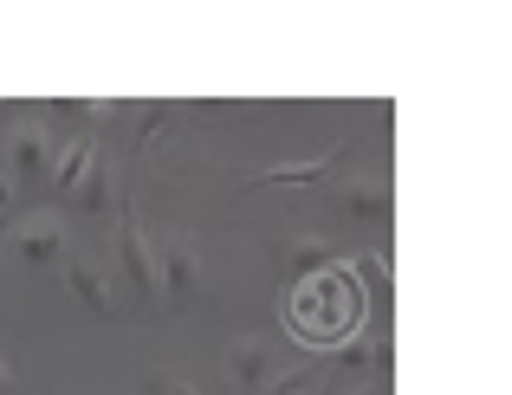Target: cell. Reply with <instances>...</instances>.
<instances>
[{
  "mask_svg": "<svg viewBox=\"0 0 512 395\" xmlns=\"http://www.w3.org/2000/svg\"><path fill=\"white\" fill-rule=\"evenodd\" d=\"M292 324H299V337H331L338 324H357V292H350V279L338 266L299 279V292H292Z\"/></svg>",
  "mask_w": 512,
  "mask_h": 395,
  "instance_id": "cell-1",
  "label": "cell"
},
{
  "mask_svg": "<svg viewBox=\"0 0 512 395\" xmlns=\"http://www.w3.org/2000/svg\"><path fill=\"white\" fill-rule=\"evenodd\" d=\"M52 136H46V124H39V117H20V124L7 130V182H13V195H20V188H46V169H52Z\"/></svg>",
  "mask_w": 512,
  "mask_h": 395,
  "instance_id": "cell-2",
  "label": "cell"
},
{
  "mask_svg": "<svg viewBox=\"0 0 512 395\" xmlns=\"http://www.w3.org/2000/svg\"><path fill=\"white\" fill-rule=\"evenodd\" d=\"M117 272H124L130 298H137V305L150 311V305H156V253H150V234H143L137 208L117 214Z\"/></svg>",
  "mask_w": 512,
  "mask_h": 395,
  "instance_id": "cell-3",
  "label": "cell"
},
{
  "mask_svg": "<svg viewBox=\"0 0 512 395\" xmlns=\"http://www.w3.org/2000/svg\"><path fill=\"white\" fill-rule=\"evenodd\" d=\"M156 253V298H169V305H188V298H201V247L188 234H169Z\"/></svg>",
  "mask_w": 512,
  "mask_h": 395,
  "instance_id": "cell-4",
  "label": "cell"
},
{
  "mask_svg": "<svg viewBox=\"0 0 512 395\" xmlns=\"http://www.w3.org/2000/svg\"><path fill=\"white\" fill-rule=\"evenodd\" d=\"M7 247L26 266H52V260H65V221L59 214H13Z\"/></svg>",
  "mask_w": 512,
  "mask_h": 395,
  "instance_id": "cell-5",
  "label": "cell"
},
{
  "mask_svg": "<svg viewBox=\"0 0 512 395\" xmlns=\"http://www.w3.org/2000/svg\"><path fill=\"white\" fill-rule=\"evenodd\" d=\"M227 383L247 389V395H266V389L279 383L273 344H266V337H234V344H227Z\"/></svg>",
  "mask_w": 512,
  "mask_h": 395,
  "instance_id": "cell-6",
  "label": "cell"
},
{
  "mask_svg": "<svg viewBox=\"0 0 512 395\" xmlns=\"http://www.w3.org/2000/svg\"><path fill=\"white\" fill-rule=\"evenodd\" d=\"M338 208L350 214V221L376 227V221H389L396 195H389V182H383V175H357V182H344V188H338Z\"/></svg>",
  "mask_w": 512,
  "mask_h": 395,
  "instance_id": "cell-7",
  "label": "cell"
},
{
  "mask_svg": "<svg viewBox=\"0 0 512 395\" xmlns=\"http://www.w3.org/2000/svg\"><path fill=\"white\" fill-rule=\"evenodd\" d=\"M65 201H72L78 214H91V221L117 208V175H111V156H104V149H98V156H91V169L78 175V188H72V195H65Z\"/></svg>",
  "mask_w": 512,
  "mask_h": 395,
  "instance_id": "cell-8",
  "label": "cell"
},
{
  "mask_svg": "<svg viewBox=\"0 0 512 395\" xmlns=\"http://www.w3.org/2000/svg\"><path fill=\"white\" fill-rule=\"evenodd\" d=\"M331 169H338V149H325V156H305V162H273V169L247 175V188H312V182H325Z\"/></svg>",
  "mask_w": 512,
  "mask_h": 395,
  "instance_id": "cell-9",
  "label": "cell"
},
{
  "mask_svg": "<svg viewBox=\"0 0 512 395\" xmlns=\"http://www.w3.org/2000/svg\"><path fill=\"white\" fill-rule=\"evenodd\" d=\"M65 285H72V298L91 311V318H117V292L91 260H65Z\"/></svg>",
  "mask_w": 512,
  "mask_h": 395,
  "instance_id": "cell-10",
  "label": "cell"
},
{
  "mask_svg": "<svg viewBox=\"0 0 512 395\" xmlns=\"http://www.w3.org/2000/svg\"><path fill=\"white\" fill-rule=\"evenodd\" d=\"M91 156H98V143H91V136H72V143H59V149H52V169H46V188H52V195H72L78 175L91 169Z\"/></svg>",
  "mask_w": 512,
  "mask_h": 395,
  "instance_id": "cell-11",
  "label": "cell"
},
{
  "mask_svg": "<svg viewBox=\"0 0 512 395\" xmlns=\"http://www.w3.org/2000/svg\"><path fill=\"white\" fill-rule=\"evenodd\" d=\"M325 266H338V247H331V240H318V234H292L286 240V272L292 279H312V272H325Z\"/></svg>",
  "mask_w": 512,
  "mask_h": 395,
  "instance_id": "cell-12",
  "label": "cell"
},
{
  "mask_svg": "<svg viewBox=\"0 0 512 395\" xmlns=\"http://www.w3.org/2000/svg\"><path fill=\"white\" fill-rule=\"evenodd\" d=\"M188 124L182 104H137V149H156L163 136H175Z\"/></svg>",
  "mask_w": 512,
  "mask_h": 395,
  "instance_id": "cell-13",
  "label": "cell"
},
{
  "mask_svg": "<svg viewBox=\"0 0 512 395\" xmlns=\"http://www.w3.org/2000/svg\"><path fill=\"white\" fill-rule=\"evenodd\" d=\"M325 383H331V376L312 363V370H299V376H286V383H273L266 395H325Z\"/></svg>",
  "mask_w": 512,
  "mask_h": 395,
  "instance_id": "cell-14",
  "label": "cell"
},
{
  "mask_svg": "<svg viewBox=\"0 0 512 395\" xmlns=\"http://www.w3.org/2000/svg\"><path fill=\"white\" fill-rule=\"evenodd\" d=\"M13 214H20V195H13V182H7V175H0V234H7V227H13Z\"/></svg>",
  "mask_w": 512,
  "mask_h": 395,
  "instance_id": "cell-15",
  "label": "cell"
},
{
  "mask_svg": "<svg viewBox=\"0 0 512 395\" xmlns=\"http://www.w3.org/2000/svg\"><path fill=\"white\" fill-rule=\"evenodd\" d=\"M150 395H195L182 376H150Z\"/></svg>",
  "mask_w": 512,
  "mask_h": 395,
  "instance_id": "cell-16",
  "label": "cell"
},
{
  "mask_svg": "<svg viewBox=\"0 0 512 395\" xmlns=\"http://www.w3.org/2000/svg\"><path fill=\"white\" fill-rule=\"evenodd\" d=\"M0 395H20V383H13V363L0 357Z\"/></svg>",
  "mask_w": 512,
  "mask_h": 395,
  "instance_id": "cell-17",
  "label": "cell"
}]
</instances>
